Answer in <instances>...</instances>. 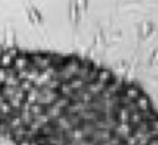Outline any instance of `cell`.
Segmentation results:
<instances>
[{
	"label": "cell",
	"mask_w": 158,
	"mask_h": 145,
	"mask_svg": "<svg viewBox=\"0 0 158 145\" xmlns=\"http://www.w3.org/2000/svg\"><path fill=\"white\" fill-rule=\"evenodd\" d=\"M0 134L11 145H158V106L91 59L5 50Z\"/></svg>",
	"instance_id": "1"
}]
</instances>
